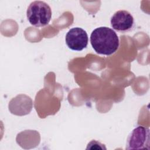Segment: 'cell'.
I'll return each mask as SVG.
<instances>
[{
	"label": "cell",
	"instance_id": "6da1fadb",
	"mask_svg": "<svg viewBox=\"0 0 150 150\" xmlns=\"http://www.w3.org/2000/svg\"><path fill=\"white\" fill-rule=\"evenodd\" d=\"M90 42L97 53L107 56L114 53L120 44L115 32L105 26L98 27L93 30L90 35Z\"/></svg>",
	"mask_w": 150,
	"mask_h": 150
},
{
	"label": "cell",
	"instance_id": "277c9868",
	"mask_svg": "<svg viewBox=\"0 0 150 150\" xmlns=\"http://www.w3.org/2000/svg\"><path fill=\"white\" fill-rule=\"evenodd\" d=\"M65 40L69 49L81 51L87 47L88 38L86 30L81 28L76 27L70 29L67 32Z\"/></svg>",
	"mask_w": 150,
	"mask_h": 150
},
{
	"label": "cell",
	"instance_id": "3957f363",
	"mask_svg": "<svg viewBox=\"0 0 150 150\" xmlns=\"http://www.w3.org/2000/svg\"><path fill=\"white\" fill-rule=\"evenodd\" d=\"M149 129L139 125L129 134L126 144L127 149H149Z\"/></svg>",
	"mask_w": 150,
	"mask_h": 150
},
{
	"label": "cell",
	"instance_id": "5b68a950",
	"mask_svg": "<svg viewBox=\"0 0 150 150\" xmlns=\"http://www.w3.org/2000/svg\"><path fill=\"white\" fill-rule=\"evenodd\" d=\"M111 27L115 30L125 33L131 30L134 20L132 15L127 11L120 10L115 12L111 18Z\"/></svg>",
	"mask_w": 150,
	"mask_h": 150
},
{
	"label": "cell",
	"instance_id": "7a4b0ae2",
	"mask_svg": "<svg viewBox=\"0 0 150 150\" xmlns=\"http://www.w3.org/2000/svg\"><path fill=\"white\" fill-rule=\"evenodd\" d=\"M26 16L32 25L43 27L49 23L52 18V9L47 3L42 1H35L29 5Z\"/></svg>",
	"mask_w": 150,
	"mask_h": 150
}]
</instances>
